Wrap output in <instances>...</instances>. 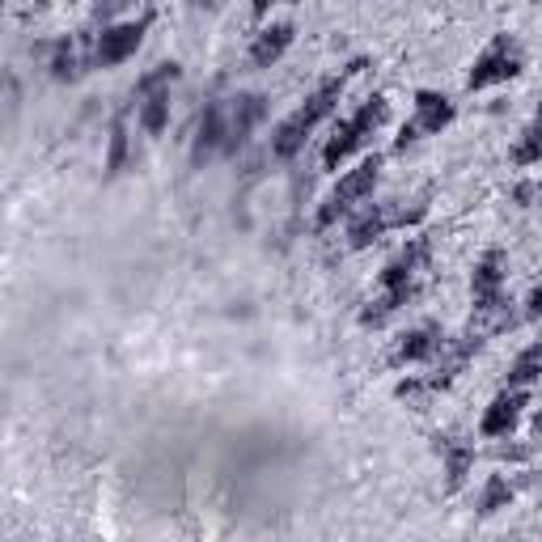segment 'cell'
<instances>
[{
  "mask_svg": "<svg viewBox=\"0 0 542 542\" xmlns=\"http://www.w3.org/2000/svg\"><path fill=\"white\" fill-rule=\"evenodd\" d=\"M360 68H365V60H352L348 68H343L339 72V77H331V81H322L318 89H314V94L310 98H305V106H301V111L293 115V119H284V128L276 132V157H293L297 149H301V144L305 140H310V132L318 128V123L322 119H327L331 115V106L339 102V94H343V85H348L352 77H356V72Z\"/></svg>",
  "mask_w": 542,
  "mask_h": 542,
  "instance_id": "1",
  "label": "cell"
},
{
  "mask_svg": "<svg viewBox=\"0 0 542 542\" xmlns=\"http://www.w3.org/2000/svg\"><path fill=\"white\" fill-rule=\"evenodd\" d=\"M386 115H390V102L382 98V94H373L365 106H360V111L352 115V119H343L339 128L331 132V140H327V149H322V166L327 170H335L343 157H352L360 144H365L377 128H382L386 123Z\"/></svg>",
  "mask_w": 542,
  "mask_h": 542,
  "instance_id": "2",
  "label": "cell"
},
{
  "mask_svg": "<svg viewBox=\"0 0 542 542\" xmlns=\"http://www.w3.org/2000/svg\"><path fill=\"white\" fill-rule=\"evenodd\" d=\"M377 178H382V157H365L360 166L352 170V174H343L339 178V187L327 195V204L318 208V229H327V225H335L339 216H348L352 208H360L373 195V187H377Z\"/></svg>",
  "mask_w": 542,
  "mask_h": 542,
  "instance_id": "3",
  "label": "cell"
},
{
  "mask_svg": "<svg viewBox=\"0 0 542 542\" xmlns=\"http://www.w3.org/2000/svg\"><path fill=\"white\" fill-rule=\"evenodd\" d=\"M178 68L174 60L170 64H157L153 72H144L140 85H136V98H140V128L149 136H161L166 132V119H170V85L178 81Z\"/></svg>",
  "mask_w": 542,
  "mask_h": 542,
  "instance_id": "4",
  "label": "cell"
},
{
  "mask_svg": "<svg viewBox=\"0 0 542 542\" xmlns=\"http://www.w3.org/2000/svg\"><path fill=\"white\" fill-rule=\"evenodd\" d=\"M424 212H428L424 200H415V208H386V204H373V208H365V212H360L356 221L348 225V250H365V246H373L377 238H382L386 229H394V225H415Z\"/></svg>",
  "mask_w": 542,
  "mask_h": 542,
  "instance_id": "5",
  "label": "cell"
},
{
  "mask_svg": "<svg viewBox=\"0 0 542 542\" xmlns=\"http://www.w3.org/2000/svg\"><path fill=\"white\" fill-rule=\"evenodd\" d=\"M454 123V102H449L445 94H432V89H420L415 94V115L403 123L399 140H394V149H407V144H415L420 136H437L441 128H449Z\"/></svg>",
  "mask_w": 542,
  "mask_h": 542,
  "instance_id": "6",
  "label": "cell"
},
{
  "mask_svg": "<svg viewBox=\"0 0 542 542\" xmlns=\"http://www.w3.org/2000/svg\"><path fill=\"white\" fill-rule=\"evenodd\" d=\"M521 72V51H517V43L509 39V34H496L492 39V47L483 51V56L475 60V68H471V77H466V89H487V85H500V81H513Z\"/></svg>",
  "mask_w": 542,
  "mask_h": 542,
  "instance_id": "7",
  "label": "cell"
},
{
  "mask_svg": "<svg viewBox=\"0 0 542 542\" xmlns=\"http://www.w3.org/2000/svg\"><path fill=\"white\" fill-rule=\"evenodd\" d=\"M149 22H153V13H140L136 22H123V26H106L98 34L89 64H94V68H115V64H123L128 56H136V47L144 43V30H149Z\"/></svg>",
  "mask_w": 542,
  "mask_h": 542,
  "instance_id": "8",
  "label": "cell"
},
{
  "mask_svg": "<svg viewBox=\"0 0 542 542\" xmlns=\"http://www.w3.org/2000/svg\"><path fill=\"white\" fill-rule=\"evenodd\" d=\"M504 271H509V255L500 246H492L487 255L475 263V276H471V301H475V314H487L504 305Z\"/></svg>",
  "mask_w": 542,
  "mask_h": 542,
  "instance_id": "9",
  "label": "cell"
},
{
  "mask_svg": "<svg viewBox=\"0 0 542 542\" xmlns=\"http://www.w3.org/2000/svg\"><path fill=\"white\" fill-rule=\"evenodd\" d=\"M428 263V238H411L399 255H394L382 271V293H394V297H415V276L420 267Z\"/></svg>",
  "mask_w": 542,
  "mask_h": 542,
  "instance_id": "10",
  "label": "cell"
},
{
  "mask_svg": "<svg viewBox=\"0 0 542 542\" xmlns=\"http://www.w3.org/2000/svg\"><path fill=\"white\" fill-rule=\"evenodd\" d=\"M530 403V394L526 390H504V394H496V403L487 407V415H483V437H509V432L517 428V420H521V407Z\"/></svg>",
  "mask_w": 542,
  "mask_h": 542,
  "instance_id": "11",
  "label": "cell"
},
{
  "mask_svg": "<svg viewBox=\"0 0 542 542\" xmlns=\"http://www.w3.org/2000/svg\"><path fill=\"white\" fill-rule=\"evenodd\" d=\"M225 140H229V123H225V106L221 102H212L204 119H200V132H195V149H191V161L195 166H204V161L216 153V149H225Z\"/></svg>",
  "mask_w": 542,
  "mask_h": 542,
  "instance_id": "12",
  "label": "cell"
},
{
  "mask_svg": "<svg viewBox=\"0 0 542 542\" xmlns=\"http://www.w3.org/2000/svg\"><path fill=\"white\" fill-rule=\"evenodd\" d=\"M263 115H267V98H263V94H242V98H233L225 149H238V144H246V136L255 132V123H259Z\"/></svg>",
  "mask_w": 542,
  "mask_h": 542,
  "instance_id": "13",
  "label": "cell"
},
{
  "mask_svg": "<svg viewBox=\"0 0 542 542\" xmlns=\"http://www.w3.org/2000/svg\"><path fill=\"white\" fill-rule=\"evenodd\" d=\"M445 348V335L441 327H420V331H407L403 343L394 348L390 356V365H415V360H428V356H437Z\"/></svg>",
  "mask_w": 542,
  "mask_h": 542,
  "instance_id": "14",
  "label": "cell"
},
{
  "mask_svg": "<svg viewBox=\"0 0 542 542\" xmlns=\"http://www.w3.org/2000/svg\"><path fill=\"white\" fill-rule=\"evenodd\" d=\"M288 43H293V26H288V22H276V26L259 30V39L250 43V64H255V68H271L288 51Z\"/></svg>",
  "mask_w": 542,
  "mask_h": 542,
  "instance_id": "15",
  "label": "cell"
},
{
  "mask_svg": "<svg viewBox=\"0 0 542 542\" xmlns=\"http://www.w3.org/2000/svg\"><path fill=\"white\" fill-rule=\"evenodd\" d=\"M437 454L445 458V475H449V492H458L466 471L475 466V445L458 441V437H437Z\"/></svg>",
  "mask_w": 542,
  "mask_h": 542,
  "instance_id": "16",
  "label": "cell"
},
{
  "mask_svg": "<svg viewBox=\"0 0 542 542\" xmlns=\"http://www.w3.org/2000/svg\"><path fill=\"white\" fill-rule=\"evenodd\" d=\"M538 377H542V339H534L530 348L513 360V369H509V390H526L530 382H538Z\"/></svg>",
  "mask_w": 542,
  "mask_h": 542,
  "instance_id": "17",
  "label": "cell"
},
{
  "mask_svg": "<svg viewBox=\"0 0 542 542\" xmlns=\"http://www.w3.org/2000/svg\"><path fill=\"white\" fill-rule=\"evenodd\" d=\"M513 161H517V166H538V161H542V102H538V115H534V123L526 128V136L517 140Z\"/></svg>",
  "mask_w": 542,
  "mask_h": 542,
  "instance_id": "18",
  "label": "cell"
},
{
  "mask_svg": "<svg viewBox=\"0 0 542 542\" xmlns=\"http://www.w3.org/2000/svg\"><path fill=\"white\" fill-rule=\"evenodd\" d=\"M509 500H513V483L500 479V475H492V479H487V487H483V496H479V517L500 513Z\"/></svg>",
  "mask_w": 542,
  "mask_h": 542,
  "instance_id": "19",
  "label": "cell"
},
{
  "mask_svg": "<svg viewBox=\"0 0 542 542\" xmlns=\"http://www.w3.org/2000/svg\"><path fill=\"white\" fill-rule=\"evenodd\" d=\"M77 72H81V68H77V43L60 39L56 51H51V77H56V81H72Z\"/></svg>",
  "mask_w": 542,
  "mask_h": 542,
  "instance_id": "20",
  "label": "cell"
},
{
  "mask_svg": "<svg viewBox=\"0 0 542 542\" xmlns=\"http://www.w3.org/2000/svg\"><path fill=\"white\" fill-rule=\"evenodd\" d=\"M123 153H128V132H123V123H115V132H111V170L123 166Z\"/></svg>",
  "mask_w": 542,
  "mask_h": 542,
  "instance_id": "21",
  "label": "cell"
},
{
  "mask_svg": "<svg viewBox=\"0 0 542 542\" xmlns=\"http://www.w3.org/2000/svg\"><path fill=\"white\" fill-rule=\"evenodd\" d=\"M542 314V280L534 284V293H530V301H526V318H538Z\"/></svg>",
  "mask_w": 542,
  "mask_h": 542,
  "instance_id": "22",
  "label": "cell"
},
{
  "mask_svg": "<svg viewBox=\"0 0 542 542\" xmlns=\"http://www.w3.org/2000/svg\"><path fill=\"white\" fill-rule=\"evenodd\" d=\"M534 432H538V437H542V411L534 415Z\"/></svg>",
  "mask_w": 542,
  "mask_h": 542,
  "instance_id": "23",
  "label": "cell"
}]
</instances>
